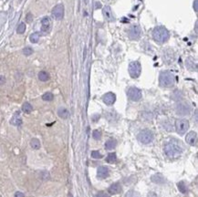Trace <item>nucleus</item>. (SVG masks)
Returning <instances> with one entry per match:
<instances>
[{
    "mask_svg": "<svg viewBox=\"0 0 198 197\" xmlns=\"http://www.w3.org/2000/svg\"><path fill=\"white\" fill-rule=\"evenodd\" d=\"M125 197H141L140 194L136 191H133V190H131V191H129L126 194Z\"/></svg>",
    "mask_w": 198,
    "mask_h": 197,
    "instance_id": "obj_29",
    "label": "nucleus"
},
{
    "mask_svg": "<svg viewBox=\"0 0 198 197\" xmlns=\"http://www.w3.org/2000/svg\"><path fill=\"white\" fill-rule=\"evenodd\" d=\"M96 6H96V8H101V5H100V3H98V2H97V3H96Z\"/></svg>",
    "mask_w": 198,
    "mask_h": 197,
    "instance_id": "obj_39",
    "label": "nucleus"
},
{
    "mask_svg": "<svg viewBox=\"0 0 198 197\" xmlns=\"http://www.w3.org/2000/svg\"><path fill=\"white\" fill-rule=\"evenodd\" d=\"M70 197H72V195H71V194H70Z\"/></svg>",
    "mask_w": 198,
    "mask_h": 197,
    "instance_id": "obj_40",
    "label": "nucleus"
},
{
    "mask_svg": "<svg viewBox=\"0 0 198 197\" xmlns=\"http://www.w3.org/2000/svg\"><path fill=\"white\" fill-rule=\"evenodd\" d=\"M91 157L94 159H100V158H102V154H100V152L99 151H92Z\"/></svg>",
    "mask_w": 198,
    "mask_h": 197,
    "instance_id": "obj_33",
    "label": "nucleus"
},
{
    "mask_svg": "<svg viewBox=\"0 0 198 197\" xmlns=\"http://www.w3.org/2000/svg\"><path fill=\"white\" fill-rule=\"evenodd\" d=\"M26 21H28V22H31L32 21V20H33V16H32L31 13H29V14L26 15Z\"/></svg>",
    "mask_w": 198,
    "mask_h": 197,
    "instance_id": "obj_35",
    "label": "nucleus"
},
{
    "mask_svg": "<svg viewBox=\"0 0 198 197\" xmlns=\"http://www.w3.org/2000/svg\"><path fill=\"white\" fill-rule=\"evenodd\" d=\"M6 83V78L2 75H0V85H3Z\"/></svg>",
    "mask_w": 198,
    "mask_h": 197,
    "instance_id": "obj_36",
    "label": "nucleus"
},
{
    "mask_svg": "<svg viewBox=\"0 0 198 197\" xmlns=\"http://www.w3.org/2000/svg\"><path fill=\"white\" fill-rule=\"evenodd\" d=\"M142 35V29L139 26H132L129 29V38L131 39H139Z\"/></svg>",
    "mask_w": 198,
    "mask_h": 197,
    "instance_id": "obj_10",
    "label": "nucleus"
},
{
    "mask_svg": "<svg viewBox=\"0 0 198 197\" xmlns=\"http://www.w3.org/2000/svg\"><path fill=\"white\" fill-rule=\"evenodd\" d=\"M10 123L14 126H20L22 124V119L20 118L19 111H17L14 114V116H13V118L10 120Z\"/></svg>",
    "mask_w": 198,
    "mask_h": 197,
    "instance_id": "obj_18",
    "label": "nucleus"
},
{
    "mask_svg": "<svg viewBox=\"0 0 198 197\" xmlns=\"http://www.w3.org/2000/svg\"><path fill=\"white\" fill-rule=\"evenodd\" d=\"M185 141L186 142L191 145V146H195L197 143V134L195 132H190L186 134L185 137Z\"/></svg>",
    "mask_w": 198,
    "mask_h": 197,
    "instance_id": "obj_14",
    "label": "nucleus"
},
{
    "mask_svg": "<svg viewBox=\"0 0 198 197\" xmlns=\"http://www.w3.org/2000/svg\"><path fill=\"white\" fill-rule=\"evenodd\" d=\"M153 37L156 42L162 44L169 39V32L165 26H156L153 31Z\"/></svg>",
    "mask_w": 198,
    "mask_h": 197,
    "instance_id": "obj_2",
    "label": "nucleus"
},
{
    "mask_svg": "<svg viewBox=\"0 0 198 197\" xmlns=\"http://www.w3.org/2000/svg\"><path fill=\"white\" fill-rule=\"evenodd\" d=\"M128 97L130 100H132L133 101H139L142 97V91L137 89V88H130V89L128 90Z\"/></svg>",
    "mask_w": 198,
    "mask_h": 197,
    "instance_id": "obj_8",
    "label": "nucleus"
},
{
    "mask_svg": "<svg viewBox=\"0 0 198 197\" xmlns=\"http://www.w3.org/2000/svg\"><path fill=\"white\" fill-rule=\"evenodd\" d=\"M14 197H25L24 194L21 193V192H17L14 195Z\"/></svg>",
    "mask_w": 198,
    "mask_h": 197,
    "instance_id": "obj_37",
    "label": "nucleus"
},
{
    "mask_svg": "<svg viewBox=\"0 0 198 197\" xmlns=\"http://www.w3.org/2000/svg\"><path fill=\"white\" fill-rule=\"evenodd\" d=\"M183 152V145L176 139H171L165 145V152L170 158H175Z\"/></svg>",
    "mask_w": 198,
    "mask_h": 197,
    "instance_id": "obj_1",
    "label": "nucleus"
},
{
    "mask_svg": "<svg viewBox=\"0 0 198 197\" xmlns=\"http://www.w3.org/2000/svg\"><path fill=\"white\" fill-rule=\"evenodd\" d=\"M38 79L40 81H43V82H45V81H47L50 79V74L47 73V71H40L38 73Z\"/></svg>",
    "mask_w": 198,
    "mask_h": 197,
    "instance_id": "obj_23",
    "label": "nucleus"
},
{
    "mask_svg": "<svg viewBox=\"0 0 198 197\" xmlns=\"http://www.w3.org/2000/svg\"><path fill=\"white\" fill-rule=\"evenodd\" d=\"M186 67L188 68L190 70H193V71L194 70L195 71L197 70V65H196L195 62H194V60L191 58H187V60H186Z\"/></svg>",
    "mask_w": 198,
    "mask_h": 197,
    "instance_id": "obj_21",
    "label": "nucleus"
},
{
    "mask_svg": "<svg viewBox=\"0 0 198 197\" xmlns=\"http://www.w3.org/2000/svg\"><path fill=\"white\" fill-rule=\"evenodd\" d=\"M108 192L111 194H118L121 192V186L119 182H115L109 187Z\"/></svg>",
    "mask_w": 198,
    "mask_h": 197,
    "instance_id": "obj_16",
    "label": "nucleus"
},
{
    "mask_svg": "<svg viewBox=\"0 0 198 197\" xmlns=\"http://www.w3.org/2000/svg\"><path fill=\"white\" fill-rule=\"evenodd\" d=\"M102 13H103V16H104V17H105V19L107 20V21L112 22V21H114V20H115L112 10V8L109 6H104L103 9H102Z\"/></svg>",
    "mask_w": 198,
    "mask_h": 197,
    "instance_id": "obj_13",
    "label": "nucleus"
},
{
    "mask_svg": "<svg viewBox=\"0 0 198 197\" xmlns=\"http://www.w3.org/2000/svg\"><path fill=\"white\" fill-rule=\"evenodd\" d=\"M64 12H65L64 5L63 4H59V5L54 6L51 13H52V16L57 20H61L64 17Z\"/></svg>",
    "mask_w": 198,
    "mask_h": 197,
    "instance_id": "obj_7",
    "label": "nucleus"
},
{
    "mask_svg": "<svg viewBox=\"0 0 198 197\" xmlns=\"http://www.w3.org/2000/svg\"><path fill=\"white\" fill-rule=\"evenodd\" d=\"M85 1H86V3H87V0H85Z\"/></svg>",
    "mask_w": 198,
    "mask_h": 197,
    "instance_id": "obj_41",
    "label": "nucleus"
},
{
    "mask_svg": "<svg viewBox=\"0 0 198 197\" xmlns=\"http://www.w3.org/2000/svg\"><path fill=\"white\" fill-rule=\"evenodd\" d=\"M39 37H40V33L38 32H35V33H32L30 37H29V40L31 43H38V40H39Z\"/></svg>",
    "mask_w": 198,
    "mask_h": 197,
    "instance_id": "obj_24",
    "label": "nucleus"
},
{
    "mask_svg": "<svg viewBox=\"0 0 198 197\" xmlns=\"http://www.w3.org/2000/svg\"><path fill=\"white\" fill-rule=\"evenodd\" d=\"M51 29V20L50 17H44L41 20V33L46 34Z\"/></svg>",
    "mask_w": 198,
    "mask_h": 197,
    "instance_id": "obj_11",
    "label": "nucleus"
},
{
    "mask_svg": "<svg viewBox=\"0 0 198 197\" xmlns=\"http://www.w3.org/2000/svg\"><path fill=\"white\" fill-rule=\"evenodd\" d=\"M159 80H160V85L162 87L171 88L175 83V77L172 72L165 70V71L161 72Z\"/></svg>",
    "mask_w": 198,
    "mask_h": 197,
    "instance_id": "obj_3",
    "label": "nucleus"
},
{
    "mask_svg": "<svg viewBox=\"0 0 198 197\" xmlns=\"http://www.w3.org/2000/svg\"><path fill=\"white\" fill-rule=\"evenodd\" d=\"M177 187H178L179 191H180L182 194H185V193L187 192L186 185H185V183H184L183 182H179L178 183H177Z\"/></svg>",
    "mask_w": 198,
    "mask_h": 197,
    "instance_id": "obj_27",
    "label": "nucleus"
},
{
    "mask_svg": "<svg viewBox=\"0 0 198 197\" xmlns=\"http://www.w3.org/2000/svg\"><path fill=\"white\" fill-rule=\"evenodd\" d=\"M97 175L100 179H105L107 178L109 175H110V171H109V168L105 166H100L98 168L97 171Z\"/></svg>",
    "mask_w": 198,
    "mask_h": 197,
    "instance_id": "obj_15",
    "label": "nucleus"
},
{
    "mask_svg": "<svg viewBox=\"0 0 198 197\" xmlns=\"http://www.w3.org/2000/svg\"><path fill=\"white\" fill-rule=\"evenodd\" d=\"M116 161H117V156H116V153L114 152L110 153L106 158V161L109 162V164H114V162H116Z\"/></svg>",
    "mask_w": 198,
    "mask_h": 197,
    "instance_id": "obj_26",
    "label": "nucleus"
},
{
    "mask_svg": "<svg viewBox=\"0 0 198 197\" xmlns=\"http://www.w3.org/2000/svg\"><path fill=\"white\" fill-rule=\"evenodd\" d=\"M32 53H33V49L30 47H26L23 49V54L25 56H30Z\"/></svg>",
    "mask_w": 198,
    "mask_h": 197,
    "instance_id": "obj_32",
    "label": "nucleus"
},
{
    "mask_svg": "<svg viewBox=\"0 0 198 197\" xmlns=\"http://www.w3.org/2000/svg\"><path fill=\"white\" fill-rule=\"evenodd\" d=\"M151 180L153 182L157 183V184H162V183L165 182V178L163 177V175L161 173H156L153 175L151 177Z\"/></svg>",
    "mask_w": 198,
    "mask_h": 197,
    "instance_id": "obj_17",
    "label": "nucleus"
},
{
    "mask_svg": "<svg viewBox=\"0 0 198 197\" xmlns=\"http://www.w3.org/2000/svg\"><path fill=\"white\" fill-rule=\"evenodd\" d=\"M22 111H23V112H25V113H26V114H29V113H30V112L33 111V107H32V105H31L30 103H29V102H25V103L22 105Z\"/></svg>",
    "mask_w": 198,
    "mask_h": 197,
    "instance_id": "obj_25",
    "label": "nucleus"
},
{
    "mask_svg": "<svg viewBox=\"0 0 198 197\" xmlns=\"http://www.w3.org/2000/svg\"><path fill=\"white\" fill-rule=\"evenodd\" d=\"M58 115L61 118V119H68L70 117V111L67 110L66 108H63V107H61L59 108V110H58Z\"/></svg>",
    "mask_w": 198,
    "mask_h": 197,
    "instance_id": "obj_19",
    "label": "nucleus"
},
{
    "mask_svg": "<svg viewBox=\"0 0 198 197\" xmlns=\"http://www.w3.org/2000/svg\"><path fill=\"white\" fill-rule=\"evenodd\" d=\"M190 111H191V108L185 102H180L176 106V113L178 115H181V116L188 115Z\"/></svg>",
    "mask_w": 198,
    "mask_h": 197,
    "instance_id": "obj_9",
    "label": "nucleus"
},
{
    "mask_svg": "<svg viewBox=\"0 0 198 197\" xmlns=\"http://www.w3.org/2000/svg\"><path fill=\"white\" fill-rule=\"evenodd\" d=\"M195 11L197 12V0H195Z\"/></svg>",
    "mask_w": 198,
    "mask_h": 197,
    "instance_id": "obj_38",
    "label": "nucleus"
},
{
    "mask_svg": "<svg viewBox=\"0 0 198 197\" xmlns=\"http://www.w3.org/2000/svg\"><path fill=\"white\" fill-rule=\"evenodd\" d=\"M142 72V66L138 61H132L129 65V74L133 79L138 78Z\"/></svg>",
    "mask_w": 198,
    "mask_h": 197,
    "instance_id": "obj_6",
    "label": "nucleus"
},
{
    "mask_svg": "<svg viewBox=\"0 0 198 197\" xmlns=\"http://www.w3.org/2000/svg\"><path fill=\"white\" fill-rule=\"evenodd\" d=\"M137 139L142 144H149L153 141L154 135L152 132V131L148 130V129H145V130H142V132H139Z\"/></svg>",
    "mask_w": 198,
    "mask_h": 197,
    "instance_id": "obj_4",
    "label": "nucleus"
},
{
    "mask_svg": "<svg viewBox=\"0 0 198 197\" xmlns=\"http://www.w3.org/2000/svg\"><path fill=\"white\" fill-rule=\"evenodd\" d=\"M95 197H110V195L105 192H99Z\"/></svg>",
    "mask_w": 198,
    "mask_h": 197,
    "instance_id": "obj_34",
    "label": "nucleus"
},
{
    "mask_svg": "<svg viewBox=\"0 0 198 197\" xmlns=\"http://www.w3.org/2000/svg\"><path fill=\"white\" fill-rule=\"evenodd\" d=\"M189 129V121L185 119H179L175 121V130L177 133L183 135Z\"/></svg>",
    "mask_w": 198,
    "mask_h": 197,
    "instance_id": "obj_5",
    "label": "nucleus"
},
{
    "mask_svg": "<svg viewBox=\"0 0 198 197\" xmlns=\"http://www.w3.org/2000/svg\"><path fill=\"white\" fill-rule=\"evenodd\" d=\"M30 146H31V148L33 149V150H38V149L40 148V146H41V144H40V141H39L38 139L33 138L30 141Z\"/></svg>",
    "mask_w": 198,
    "mask_h": 197,
    "instance_id": "obj_22",
    "label": "nucleus"
},
{
    "mask_svg": "<svg viewBox=\"0 0 198 197\" xmlns=\"http://www.w3.org/2000/svg\"><path fill=\"white\" fill-rule=\"evenodd\" d=\"M92 137L95 140H100L101 138V132L99 130H95L92 132Z\"/></svg>",
    "mask_w": 198,
    "mask_h": 197,
    "instance_id": "obj_31",
    "label": "nucleus"
},
{
    "mask_svg": "<svg viewBox=\"0 0 198 197\" xmlns=\"http://www.w3.org/2000/svg\"><path fill=\"white\" fill-rule=\"evenodd\" d=\"M54 99V95L51 92H46L42 95V100L45 101H51Z\"/></svg>",
    "mask_w": 198,
    "mask_h": 197,
    "instance_id": "obj_28",
    "label": "nucleus"
},
{
    "mask_svg": "<svg viewBox=\"0 0 198 197\" xmlns=\"http://www.w3.org/2000/svg\"><path fill=\"white\" fill-rule=\"evenodd\" d=\"M102 100H103V102L108 105V106H111L112 105L115 100H116V95L112 92H108L106 94H104L103 96H102Z\"/></svg>",
    "mask_w": 198,
    "mask_h": 197,
    "instance_id": "obj_12",
    "label": "nucleus"
},
{
    "mask_svg": "<svg viewBox=\"0 0 198 197\" xmlns=\"http://www.w3.org/2000/svg\"><path fill=\"white\" fill-rule=\"evenodd\" d=\"M116 145H117V141H116V140L110 139L105 142V149L108 151H110V150L114 149L116 147Z\"/></svg>",
    "mask_w": 198,
    "mask_h": 197,
    "instance_id": "obj_20",
    "label": "nucleus"
},
{
    "mask_svg": "<svg viewBox=\"0 0 198 197\" xmlns=\"http://www.w3.org/2000/svg\"><path fill=\"white\" fill-rule=\"evenodd\" d=\"M26 31V24L25 23H20L17 29V32L18 34H23Z\"/></svg>",
    "mask_w": 198,
    "mask_h": 197,
    "instance_id": "obj_30",
    "label": "nucleus"
}]
</instances>
